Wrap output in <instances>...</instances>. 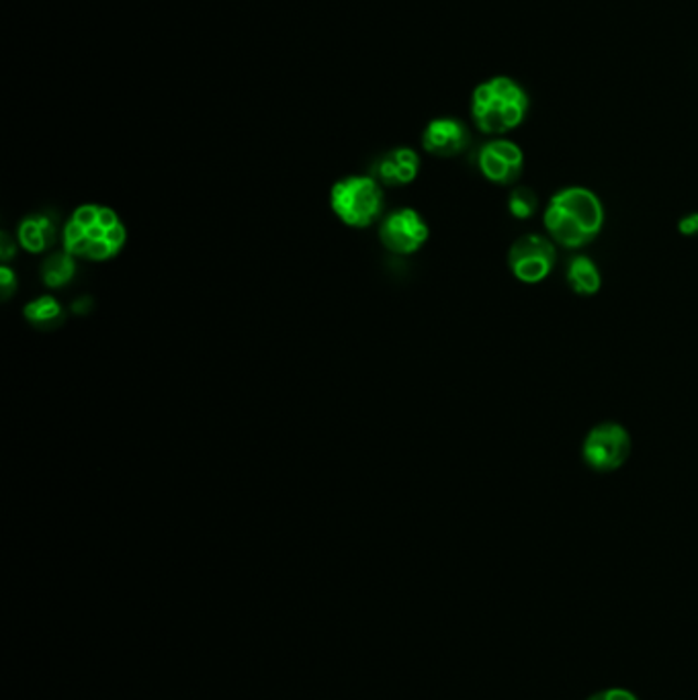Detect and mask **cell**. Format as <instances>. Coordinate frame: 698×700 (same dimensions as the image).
<instances>
[{
  "mask_svg": "<svg viewBox=\"0 0 698 700\" xmlns=\"http://www.w3.org/2000/svg\"><path fill=\"white\" fill-rule=\"evenodd\" d=\"M62 244L76 261L107 263L126 249L128 228L116 209L107 205H78L64 223Z\"/></svg>",
  "mask_w": 698,
  "mask_h": 700,
  "instance_id": "obj_1",
  "label": "cell"
},
{
  "mask_svg": "<svg viewBox=\"0 0 698 700\" xmlns=\"http://www.w3.org/2000/svg\"><path fill=\"white\" fill-rule=\"evenodd\" d=\"M543 223L553 242L559 247L584 249L602 232L604 207L597 193L586 187H568L553 195L545 209Z\"/></svg>",
  "mask_w": 698,
  "mask_h": 700,
  "instance_id": "obj_2",
  "label": "cell"
},
{
  "mask_svg": "<svg viewBox=\"0 0 698 700\" xmlns=\"http://www.w3.org/2000/svg\"><path fill=\"white\" fill-rule=\"evenodd\" d=\"M528 105V97L516 80L509 76H495L473 90L471 117L480 132L502 135L523 123Z\"/></svg>",
  "mask_w": 698,
  "mask_h": 700,
  "instance_id": "obj_3",
  "label": "cell"
},
{
  "mask_svg": "<svg viewBox=\"0 0 698 700\" xmlns=\"http://www.w3.org/2000/svg\"><path fill=\"white\" fill-rule=\"evenodd\" d=\"M383 185L375 176H345L330 189V209L335 218L352 230H364L378 223L383 214Z\"/></svg>",
  "mask_w": 698,
  "mask_h": 700,
  "instance_id": "obj_4",
  "label": "cell"
},
{
  "mask_svg": "<svg viewBox=\"0 0 698 700\" xmlns=\"http://www.w3.org/2000/svg\"><path fill=\"white\" fill-rule=\"evenodd\" d=\"M633 442L625 426L617 423H602L595 426L584 438L582 457L586 466L600 473L617 471L625 466L631 457Z\"/></svg>",
  "mask_w": 698,
  "mask_h": 700,
  "instance_id": "obj_5",
  "label": "cell"
},
{
  "mask_svg": "<svg viewBox=\"0 0 698 700\" xmlns=\"http://www.w3.org/2000/svg\"><path fill=\"white\" fill-rule=\"evenodd\" d=\"M555 263V242L541 233H526L509 250L510 273L528 285H535L549 277Z\"/></svg>",
  "mask_w": 698,
  "mask_h": 700,
  "instance_id": "obj_6",
  "label": "cell"
},
{
  "mask_svg": "<svg viewBox=\"0 0 698 700\" xmlns=\"http://www.w3.org/2000/svg\"><path fill=\"white\" fill-rule=\"evenodd\" d=\"M428 238L430 228L426 219L412 207L395 209L379 223V242L383 249L400 256L416 254L428 242Z\"/></svg>",
  "mask_w": 698,
  "mask_h": 700,
  "instance_id": "obj_7",
  "label": "cell"
},
{
  "mask_svg": "<svg viewBox=\"0 0 698 700\" xmlns=\"http://www.w3.org/2000/svg\"><path fill=\"white\" fill-rule=\"evenodd\" d=\"M478 166H480L481 175L486 176L490 183L509 187L523 175V150L510 140L498 138L481 146Z\"/></svg>",
  "mask_w": 698,
  "mask_h": 700,
  "instance_id": "obj_8",
  "label": "cell"
},
{
  "mask_svg": "<svg viewBox=\"0 0 698 700\" xmlns=\"http://www.w3.org/2000/svg\"><path fill=\"white\" fill-rule=\"evenodd\" d=\"M469 130L463 121L452 117L433 119L423 133V146L437 158H452L469 146Z\"/></svg>",
  "mask_w": 698,
  "mask_h": 700,
  "instance_id": "obj_9",
  "label": "cell"
},
{
  "mask_svg": "<svg viewBox=\"0 0 698 700\" xmlns=\"http://www.w3.org/2000/svg\"><path fill=\"white\" fill-rule=\"evenodd\" d=\"M421 173V156L412 147H395L375 164V178L385 187H406Z\"/></svg>",
  "mask_w": 698,
  "mask_h": 700,
  "instance_id": "obj_10",
  "label": "cell"
},
{
  "mask_svg": "<svg viewBox=\"0 0 698 700\" xmlns=\"http://www.w3.org/2000/svg\"><path fill=\"white\" fill-rule=\"evenodd\" d=\"M15 238L19 249L30 254H44L45 250L54 247L58 238V226L47 214H31L17 226Z\"/></svg>",
  "mask_w": 698,
  "mask_h": 700,
  "instance_id": "obj_11",
  "label": "cell"
},
{
  "mask_svg": "<svg viewBox=\"0 0 698 700\" xmlns=\"http://www.w3.org/2000/svg\"><path fill=\"white\" fill-rule=\"evenodd\" d=\"M569 289L584 297L597 295L602 287V275L598 271L597 263L584 254L574 256L568 264Z\"/></svg>",
  "mask_w": 698,
  "mask_h": 700,
  "instance_id": "obj_12",
  "label": "cell"
},
{
  "mask_svg": "<svg viewBox=\"0 0 698 700\" xmlns=\"http://www.w3.org/2000/svg\"><path fill=\"white\" fill-rule=\"evenodd\" d=\"M23 318L37 330H54L64 321V307L54 295H40L23 307Z\"/></svg>",
  "mask_w": 698,
  "mask_h": 700,
  "instance_id": "obj_13",
  "label": "cell"
},
{
  "mask_svg": "<svg viewBox=\"0 0 698 700\" xmlns=\"http://www.w3.org/2000/svg\"><path fill=\"white\" fill-rule=\"evenodd\" d=\"M76 275V259L66 250L54 252L42 264V281L47 289H62Z\"/></svg>",
  "mask_w": 698,
  "mask_h": 700,
  "instance_id": "obj_14",
  "label": "cell"
},
{
  "mask_svg": "<svg viewBox=\"0 0 698 700\" xmlns=\"http://www.w3.org/2000/svg\"><path fill=\"white\" fill-rule=\"evenodd\" d=\"M537 193L528 187H516L512 189L509 197L510 216L514 219H528L537 211Z\"/></svg>",
  "mask_w": 698,
  "mask_h": 700,
  "instance_id": "obj_15",
  "label": "cell"
},
{
  "mask_svg": "<svg viewBox=\"0 0 698 700\" xmlns=\"http://www.w3.org/2000/svg\"><path fill=\"white\" fill-rule=\"evenodd\" d=\"M0 292L4 302H9L11 295L17 292V273L9 264L0 266Z\"/></svg>",
  "mask_w": 698,
  "mask_h": 700,
  "instance_id": "obj_16",
  "label": "cell"
},
{
  "mask_svg": "<svg viewBox=\"0 0 698 700\" xmlns=\"http://www.w3.org/2000/svg\"><path fill=\"white\" fill-rule=\"evenodd\" d=\"M588 700H640L635 692L625 690V688H607V690H600L597 694H592Z\"/></svg>",
  "mask_w": 698,
  "mask_h": 700,
  "instance_id": "obj_17",
  "label": "cell"
},
{
  "mask_svg": "<svg viewBox=\"0 0 698 700\" xmlns=\"http://www.w3.org/2000/svg\"><path fill=\"white\" fill-rule=\"evenodd\" d=\"M17 247H19L17 238L13 240V236H9L7 232L0 236V259H2V263L7 264L15 256Z\"/></svg>",
  "mask_w": 698,
  "mask_h": 700,
  "instance_id": "obj_18",
  "label": "cell"
},
{
  "mask_svg": "<svg viewBox=\"0 0 698 700\" xmlns=\"http://www.w3.org/2000/svg\"><path fill=\"white\" fill-rule=\"evenodd\" d=\"M678 230L684 236H698V214H690V216L680 219Z\"/></svg>",
  "mask_w": 698,
  "mask_h": 700,
  "instance_id": "obj_19",
  "label": "cell"
}]
</instances>
